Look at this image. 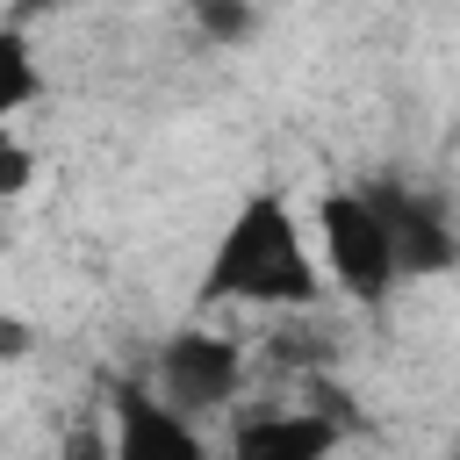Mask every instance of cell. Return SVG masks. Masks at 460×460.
<instances>
[{"mask_svg":"<svg viewBox=\"0 0 460 460\" xmlns=\"http://www.w3.org/2000/svg\"><path fill=\"white\" fill-rule=\"evenodd\" d=\"M101 460H216V453L187 410H172L151 381L122 374L108 388V453Z\"/></svg>","mask_w":460,"mask_h":460,"instance_id":"obj_5","label":"cell"},{"mask_svg":"<svg viewBox=\"0 0 460 460\" xmlns=\"http://www.w3.org/2000/svg\"><path fill=\"white\" fill-rule=\"evenodd\" d=\"M29 345H36V331H29L22 316H0V359H22Z\"/></svg>","mask_w":460,"mask_h":460,"instance_id":"obj_10","label":"cell"},{"mask_svg":"<svg viewBox=\"0 0 460 460\" xmlns=\"http://www.w3.org/2000/svg\"><path fill=\"white\" fill-rule=\"evenodd\" d=\"M58 7H79V0H14V14H7V22H22V29H29V22L58 14Z\"/></svg>","mask_w":460,"mask_h":460,"instance_id":"obj_11","label":"cell"},{"mask_svg":"<svg viewBox=\"0 0 460 460\" xmlns=\"http://www.w3.org/2000/svg\"><path fill=\"white\" fill-rule=\"evenodd\" d=\"M194 14H201V29H208L216 43L252 36V0H194Z\"/></svg>","mask_w":460,"mask_h":460,"instance_id":"obj_8","label":"cell"},{"mask_svg":"<svg viewBox=\"0 0 460 460\" xmlns=\"http://www.w3.org/2000/svg\"><path fill=\"white\" fill-rule=\"evenodd\" d=\"M172 410H187L194 424L208 417V410H230L237 402V388H244V345L230 338V331H216V323H187V331H172L165 345H158V359H151V374H144Z\"/></svg>","mask_w":460,"mask_h":460,"instance_id":"obj_3","label":"cell"},{"mask_svg":"<svg viewBox=\"0 0 460 460\" xmlns=\"http://www.w3.org/2000/svg\"><path fill=\"white\" fill-rule=\"evenodd\" d=\"M43 86H50V79H43V58H36L29 29H22V22H0V129H14V115L36 108Z\"/></svg>","mask_w":460,"mask_h":460,"instance_id":"obj_7","label":"cell"},{"mask_svg":"<svg viewBox=\"0 0 460 460\" xmlns=\"http://www.w3.org/2000/svg\"><path fill=\"white\" fill-rule=\"evenodd\" d=\"M345 424L316 402H288V410H244L230 424V460H338Z\"/></svg>","mask_w":460,"mask_h":460,"instance_id":"obj_6","label":"cell"},{"mask_svg":"<svg viewBox=\"0 0 460 460\" xmlns=\"http://www.w3.org/2000/svg\"><path fill=\"white\" fill-rule=\"evenodd\" d=\"M223 302L230 309H316L323 302V266L288 194L259 187L216 230L208 266H201V309H223Z\"/></svg>","mask_w":460,"mask_h":460,"instance_id":"obj_1","label":"cell"},{"mask_svg":"<svg viewBox=\"0 0 460 460\" xmlns=\"http://www.w3.org/2000/svg\"><path fill=\"white\" fill-rule=\"evenodd\" d=\"M316 266L323 280L359 302V309H381L402 280H395V244H388V223L367 194V180H345L316 201Z\"/></svg>","mask_w":460,"mask_h":460,"instance_id":"obj_2","label":"cell"},{"mask_svg":"<svg viewBox=\"0 0 460 460\" xmlns=\"http://www.w3.org/2000/svg\"><path fill=\"white\" fill-rule=\"evenodd\" d=\"M29 180H36V151H29L14 129H0V201H14Z\"/></svg>","mask_w":460,"mask_h":460,"instance_id":"obj_9","label":"cell"},{"mask_svg":"<svg viewBox=\"0 0 460 460\" xmlns=\"http://www.w3.org/2000/svg\"><path fill=\"white\" fill-rule=\"evenodd\" d=\"M381 223H388V244H395V280H438L460 266V223L446 208V194L431 187H410V180H367Z\"/></svg>","mask_w":460,"mask_h":460,"instance_id":"obj_4","label":"cell"},{"mask_svg":"<svg viewBox=\"0 0 460 460\" xmlns=\"http://www.w3.org/2000/svg\"><path fill=\"white\" fill-rule=\"evenodd\" d=\"M438 460H460V431H453V446H446V453H438Z\"/></svg>","mask_w":460,"mask_h":460,"instance_id":"obj_12","label":"cell"}]
</instances>
